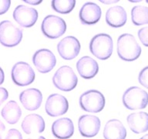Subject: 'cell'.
<instances>
[{
  "label": "cell",
  "instance_id": "6da1fadb",
  "mask_svg": "<svg viewBox=\"0 0 148 139\" xmlns=\"http://www.w3.org/2000/svg\"><path fill=\"white\" fill-rule=\"evenodd\" d=\"M117 54L125 61L136 60L141 54V47L133 35L124 33L119 36L116 43Z\"/></svg>",
  "mask_w": 148,
  "mask_h": 139
},
{
  "label": "cell",
  "instance_id": "7a4b0ae2",
  "mask_svg": "<svg viewBox=\"0 0 148 139\" xmlns=\"http://www.w3.org/2000/svg\"><path fill=\"white\" fill-rule=\"evenodd\" d=\"M90 52L99 60H107L113 53V43L112 37L106 33L96 35L90 43Z\"/></svg>",
  "mask_w": 148,
  "mask_h": 139
},
{
  "label": "cell",
  "instance_id": "3957f363",
  "mask_svg": "<svg viewBox=\"0 0 148 139\" xmlns=\"http://www.w3.org/2000/svg\"><path fill=\"white\" fill-rule=\"evenodd\" d=\"M56 87L62 91H71L76 87L78 78L73 70L69 66H62L56 70L53 77Z\"/></svg>",
  "mask_w": 148,
  "mask_h": 139
},
{
  "label": "cell",
  "instance_id": "277c9868",
  "mask_svg": "<svg viewBox=\"0 0 148 139\" xmlns=\"http://www.w3.org/2000/svg\"><path fill=\"white\" fill-rule=\"evenodd\" d=\"M148 95L147 91L138 87L128 88L123 95V103L127 109L135 111L144 109L147 105Z\"/></svg>",
  "mask_w": 148,
  "mask_h": 139
},
{
  "label": "cell",
  "instance_id": "5b68a950",
  "mask_svg": "<svg viewBox=\"0 0 148 139\" xmlns=\"http://www.w3.org/2000/svg\"><path fill=\"white\" fill-rule=\"evenodd\" d=\"M23 39V30L15 25L11 21L0 23V43L7 47L17 46Z\"/></svg>",
  "mask_w": 148,
  "mask_h": 139
},
{
  "label": "cell",
  "instance_id": "8992f818",
  "mask_svg": "<svg viewBox=\"0 0 148 139\" xmlns=\"http://www.w3.org/2000/svg\"><path fill=\"white\" fill-rule=\"evenodd\" d=\"M105 97L99 90H90L86 91L79 97V105L83 111L98 113L104 108Z\"/></svg>",
  "mask_w": 148,
  "mask_h": 139
},
{
  "label": "cell",
  "instance_id": "52a82bcc",
  "mask_svg": "<svg viewBox=\"0 0 148 139\" xmlns=\"http://www.w3.org/2000/svg\"><path fill=\"white\" fill-rule=\"evenodd\" d=\"M42 32L49 39H57L66 30V24L62 18L54 15L46 16L41 25Z\"/></svg>",
  "mask_w": 148,
  "mask_h": 139
},
{
  "label": "cell",
  "instance_id": "ba28073f",
  "mask_svg": "<svg viewBox=\"0 0 148 139\" xmlns=\"http://www.w3.org/2000/svg\"><path fill=\"white\" fill-rule=\"evenodd\" d=\"M12 79L16 85L25 87L34 81L35 72L32 67L25 62H18L12 68Z\"/></svg>",
  "mask_w": 148,
  "mask_h": 139
},
{
  "label": "cell",
  "instance_id": "9c48e42d",
  "mask_svg": "<svg viewBox=\"0 0 148 139\" xmlns=\"http://www.w3.org/2000/svg\"><path fill=\"white\" fill-rule=\"evenodd\" d=\"M32 62L38 71L42 74H47L56 67V59L51 50L41 49L34 53Z\"/></svg>",
  "mask_w": 148,
  "mask_h": 139
},
{
  "label": "cell",
  "instance_id": "30bf717a",
  "mask_svg": "<svg viewBox=\"0 0 148 139\" xmlns=\"http://www.w3.org/2000/svg\"><path fill=\"white\" fill-rule=\"evenodd\" d=\"M46 112L50 117L55 118L64 114L69 109V102L64 96L59 94L49 95L45 105Z\"/></svg>",
  "mask_w": 148,
  "mask_h": 139
},
{
  "label": "cell",
  "instance_id": "8fae6325",
  "mask_svg": "<svg viewBox=\"0 0 148 139\" xmlns=\"http://www.w3.org/2000/svg\"><path fill=\"white\" fill-rule=\"evenodd\" d=\"M81 46L76 37L69 36L59 42L57 50L62 58L66 60H71L76 58L79 53Z\"/></svg>",
  "mask_w": 148,
  "mask_h": 139
},
{
  "label": "cell",
  "instance_id": "7c38bea8",
  "mask_svg": "<svg viewBox=\"0 0 148 139\" xmlns=\"http://www.w3.org/2000/svg\"><path fill=\"white\" fill-rule=\"evenodd\" d=\"M13 18L18 25L25 28L31 27L38 19V12L36 9L19 5L13 12Z\"/></svg>",
  "mask_w": 148,
  "mask_h": 139
},
{
  "label": "cell",
  "instance_id": "4fadbf2b",
  "mask_svg": "<svg viewBox=\"0 0 148 139\" xmlns=\"http://www.w3.org/2000/svg\"><path fill=\"white\" fill-rule=\"evenodd\" d=\"M100 120L96 116L82 115L79 118V131L83 137L92 138L96 136L100 129Z\"/></svg>",
  "mask_w": 148,
  "mask_h": 139
},
{
  "label": "cell",
  "instance_id": "5bb4252c",
  "mask_svg": "<svg viewBox=\"0 0 148 139\" xmlns=\"http://www.w3.org/2000/svg\"><path fill=\"white\" fill-rule=\"evenodd\" d=\"M100 7L94 2H86L79 10V19L85 25H93L101 18Z\"/></svg>",
  "mask_w": 148,
  "mask_h": 139
},
{
  "label": "cell",
  "instance_id": "9a60e30c",
  "mask_svg": "<svg viewBox=\"0 0 148 139\" xmlns=\"http://www.w3.org/2000/svg\"><path fill=\"white\" fill-rule=\"evenodd\" d=\"M19 100L25 109L30 111H36L42 102V94L38 89L29 88L21 93Z\"/></svg>",
  "mask_w": 148,
  "mask_h": 139
},
{
  "label": "cell",
  "instance_id": "2e32d148",
  "mask_svg": "<svg viewBox=\"0 0 148 139\" xmlns=\"http://www.w3.org/2000/svg\"><path fill=\"white\" fill-rule=\"evenodd\" d=\"M53 135L59 139H68L74 133V125L71 119L62 118L55 120L52 125Z\"/></svg>",
  "mask_w": 148,
  "mask_h": 139
},
{
  "label": "cell",
  "instance_id": "e0dca14e",
  "mask_svg": "<svg viewBox=\"0 0 148 139\" xmlns=\"http://www.w3.org/2000/svg\"><path fill=\"white\" fill-rule=\"evenodd\" d=\"M76 69L83 78L91 79L94 77L99 71V65L92 57L85 56L77 61Z\"/></svg>",
  "mask_w": 148,
  "mask_h": 139
},
{
  "label": "cell",
  "instance_id": "ac0fdd59",
  "mask_svg": "<svg viewBox=\"0 0 148 139\" xmlns=\"http://www.w3.org/2000/svg\"><path fill=\"white\" fill-rule=\"evenodd\" d=\"M21 126L25 134L42 133L45 130V121L39 114H31L25 117Z\"/></svg>",
  "mask_w": 148,
  "mask_h": 139
},
{
  "label": "cell",
  "instance_id": "d6986e66",
  "mask_svg": "<svg viewBox=\"0 0 148 139\" xmlns=\"http://www.w3.org/2000/svg\"><path fill=\"white\" fill-rule=\"evenodd\" d=\"M127 15L123 7L112 6L106 11V22L110 26L118 28L123 26L127 22Z\"/></svg>",
  "mask_w": 148,
  "mask_h": 139
},
{
  "label": "cell",
  "instance_id": "ffe728a7",
  "mask_svg": "<svg viewBox=\"0 0 148 139\" xmlns=\"http://www.w3.org/2000/svg\"><path fill=\"white\" fill-rule=\"evenodd\" d=\"M127 123L132 131L136 134H141L147 131L148 114L146 112L132 113L127 117Z\"/></svg>",
  "mask_w": 148,
  "mask_h": 139
},
{
  "label": "cell",
  "instance_id": "44dd1931",
  "mask_svg": "<svg viewBox=\"0 0 148 139\" xmlns=\"http://www.w3.org/2000/svg\"><path fill=\"white\" fill-rule=\"evenodd\" d=\"M127 130L120 120L112 119L106 123L103 130V138L105 139H125Z\"/></svg>",
  "mask_w": 148,
  "mask_h": 139
},
{
  "label": "cell",
  "instance_id": "7402d4cb",
  "mask_svg": "<svg viewBox=\"0 0 148 139\" xmlns=\"http://www.w3.org/2000/svg\"><path fill=\"white\" fill-rule=\"evenodd\" d=\"M1 114L9 125H15L20 119L22 110L15 100H10L2 108Z\"/></svg>",
  "mask_w": 148,
  "mask_h": 139
},
{
  "label": "cell",
  "instance_id": "603a6c76",
  "mask_svg": "<svg viewBox=\"0 0 148 139\" xmlns=\"http://www.w3.org/2000/svg\"><path fill=\"white\" fill-rule=\"evenodd\" d=\"M132 22L134 25H142L148 23V8L143 6H134L131 10Z\"/></svg>",
  "mask_w": 148,
  "mask_h": 139
},
{
  "label": "cell",
  "instance_id": "cb8c5ba5",
  "mask_svg": "<svg viewBox=\"0 0 148 139\" xmlns=\"http://www.w3.org/2000/svg\"><path fill=\"white\" fill-rule=\"evenodd\" d=\"M76 5L75 0H53L52 7L56 12L61 14L69 13Z\"/></svg>",
  "mask_w": 148,
  "mask_h": 139
},
{
  "label": "cell",
  "instance_id": "d4e9b609",
  "mask_svg": "<svg viewBox=\"0 0 148 139\" xmlns=\"http://www.w3.org/2000/svg\"><path fill=\"white\" fill-rule=\"evenodd\" d=\"M147 74H148V67H144V68H143L140 72V74H139V76H138L139 82H140V83L146 88L148 87Z\"/></svg>",
  "mask_w": 148,
  "mask_h": 139
},
{
  "label": "cell",
  "instance_id": "484cf974",
  "mask_svg": "<svg viewBox=\"0 0 148 139\" xmlns=\"http://www.w3.org/2000/svg\"><path fill=\"white\" fill-rule=\"evenodd\" d=\"M147 32L148 28L143 27L138 31V36L139 39L142 42V43L145 46H148V40H147Z\"/></svg>",
  "mask_w": 148,
  "mask_h": 139
},
{
  "label": "cell",
  "instance_id": "4316f807",
  "mask_svg": "<svg viewBox=\"0 0 148 139\" xmlns=\"http://www.w3.org/2000/svg\"><path fill=\"white\" fill-rule=\"evenodd\" d=\"M5 139H23V136L18 130L10 129Z\"/></svg>",
  "mask_w": 148,
  "mask_h": 139
},
{
  "label": "cell",
  "instance_id": "83f0119b",
  "mask_svg": "<svg viewBox=\"0 0 148 139\" xmlns=\"http://www.w3.org/2000/svg\"><path fill=\"white\" fill-rule=\"evenodd\" d=\"M11 5V1L9 0H0V15L5 13L9 10Z\"/></svg>",
  "mask_w": 148,
  "mask_h": 139
},
{
  "label": "cell",
  "instance_id": "f1b7e54d",
  "mask_svg": "<svg viewBox=\"0 0 148 139\" xmlns=\"http://www.w3.org/2000/svg\"><path fill=\"white\" fill-rule=\"evenodd\" d=\"M8 97H9V93L6 89L4 87H0V106L3 102L8 99Z\"/></svg>",
  "mask_w": 148,
  "mask_h": 139
},
{
  "label": "cell",
  "instance_id": "f546056e",
  "mask_svg": "<svg viewBox=\"0 0 148 139\" xmlns=\"http://www.w3.org/2000/svg\"><path fill=\"white\" fill-rule=\"evenodd\" d=\"M23 2H25V3H28V4L33 5V6H36V5L40 4L42 2V1H37V0H23Z\"/></svg>",
  "mask_w": 148,
  "mask_h": 139
},
{
  "label": "cell",
  "instance_id": "4dcf8cb0",
  "mask_svg": "<svg viewBox=\"0 0 148 139\" xmlns=\"http://www.w3.org/2000/svg\"><path fill=\"white\" fill-rule=\"evenodd\" d=\"M5 130V126L4 124L2 123V120H0V139H2V134L4 133Z\"/></svg>",
  "mask_w": 148,
  "mask_h": 139
},
{
  "label": "cell",
  "instance_id": "1f68e13d",
  "mask_svg": "<svg viewBox=\"0 0 148 139\" xmlns=\"http://www.w3.org/2000/svg\"><path fill=\"white\" fill-rule=\"evenodd\" d=\"M4 79H5L4 72H3L2 68L0 67V85L3 83V82H4Z\"/></svg>",
  "mask_w": 148,
  "mask_h": 139
},
{
  "label": "cell",
  "instance_id": "d6a6232c",
  "mask_svg": "<svg viewBox=\"0 0 148 139\" xmlns=\"http://www.w3.org/2000/svg\"><path fill=\"white\" fill-rule=\"evenodd\" d=\"M99 1L102 3H104V4H113V3H116V2H119V0H113V1H112V0H108V1H106V0H105V1H103V0H99Z\"/></svg>",
  "mask_w": 148,
  "mask_h": 139
},
{
  "label": "cell",
  "instance_id": "836d02e7",
  "mask_svg": "<svg viewBox=\"0 0 148 139\" xmlns=\"http://www.w3.org/2000/svg\"><path fill=\"white\" fill-rule=\"evenodd\" d=\"M140 139H148V134H145V135L142 137Z\"/></svg>",
  "mask_w": 148,
  "mask_h": 139
},
{
  "label": "cell",
  "instance_id": "e575fe53",
  "mask_svg": "<svg viewBox=\"0 0 148 139\" xmlns=\"http://www.w3.org/2000/svg\"><path fill=\"white\" fill-rule=\"evenodd\" d=\"M28 139H46V138L42 136H39V138H28Z\"/></svg>",
  "mask_w": 148,
  "mask_h": 139
}]
</instances>
